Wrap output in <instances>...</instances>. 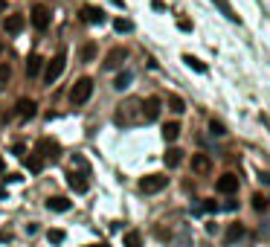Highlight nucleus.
Here are the masks:
<instances>
[{"mask_svg":"<svg viewBox=\"0 0 270 247\" xmlns=\"http://www.w3.org/2000/svg\"><path fill=\"white\" fill-rule=\"evenodd\" d=\"M160 111H163L160 96H148L145 102H142V122H154V119L160 116Z\"/></svg>","mask_w":270,"mask_h":247,"instance_id":"8","label":"nucleus"},{"mask_svg":"<svg viewBox=\"0 0 270 247\" xmlns=\"http://www.w3.org/2000/svg\"><path fill=\"white\" fill-rule=\"evenodd\" d=\"M23 26H26V17L17 15V12H15V15H6V20H3V29H6L9 35H17Z\"/></svg>","mask_w":270,"mask_h":247,"instance_id":"14","label":"nucleus"},{"mask_svg":"<svg viewBox=\"0 0 270 247\" xmlns=\"http://www.w3.org/2000/svg\"><path fill=\"white\" fill-rule=\"evenodd\" d=\"M111 3H117V6H125V0H111Z\"/></svg>","mask_w":270,"mask_h":247,"instance_id":"40","label":"nucleus"},{"mask_svg":"<svg viewBox=\"0 0 270 247\" xmlns=\"http://www.w3.org/2000/svg\"><path fill=\"white\" fill-rule=\"evenodd\" d=\"M183 61H186L189 67H192L195 73H206V64H203L201 58H195V55H183Z\"/></svg>","mask_w":270,"mask_h":247,"instance_id":"26","label":"nucleus"},{"mask_svg":"<svg viewBox=\"0 0 270 247\" xmlns=\"http://www.w3.org/2000/svg\"><path fill=\"white\" fill-rule=\"evenodd\" d=\"M177 29H183V32H189V29H192V23H189V20H177Z\"/></svg>","mask_w":270,"mask_h":247,"instance_id":"36","label":"nucleus"},{"mask_svg":"<svg viewBox=\"0 0 270 247\" xmlns=\"http://www.w3.org/2000/svg\"><path fill=\"white\" fill-rule=\"evenodd\" d=\"M79 58H82V61H93V58H96V44H93V41L82 44V49H79Z\"/></svg>","mask_w":270,"mask_h":247,"instance_id":"22","label":"nucleus"},{"mask_svg":"<svg viewBox=\"0 0 270 247\" xmlns=\"http://www.w3.org/2000/svg\"><path fill=\"white\" fill-rule=\"evenodd\" d=\"M0 198H6V186H0Z\"/></svg>","mask_w":270,"mask_h":247,"instance_id":"41","label":"nucleus"},{"mask_svg":"<svg viewBox=\"0 0 270 247\" xmlns=\"http://www.w3.org/2000/svg\"><path fill=\"white\" fill-rule=\"evenodd\" d=\"M50 17H52V12L47 9V6H35L32 9V26L38 29V32H47V26H50Z\"/></svg>","mask_w":270,"mask_h":247,"instance_id":"9","label":"nucleus"},{"mask_svg":"<svg viewBox=\"0 0 270 247\" xmlns=\"http://www.w3.org/2000/svg\"><path fill=\"white\" fill-rule=\"evenodd\" d=\"M114 122L119 128H134L142 122V99H125L117 105V114H114Z\"/></svg>","mask_w":270,"mask_h":247,"instance_id":"1","label":"nucleus"},{"mask_svg":"<svg viewBox=\"0 0 270 247\" xmlns=\"http://www.w3.org/2000/svg\"><path fill=\"white\" fill-rule=\"evenodd\" d=\"M253 210H256V213H268V210H270V198L262 195V192H256V195H253Z\"/></svg>","mask_w":270,"mask_h":247,"instance_id":"21","label":"nucleus"},{"mask_svg":"<svg viewBox=\"0 0 270 247\" xmlns=\"http://www.w3.org/2000/svg\"><path fill=\"white\" fill-rule=\"evenodd\" d=\"M35 154H38L44 163H55V160L61 157V146H58L55 140H50V137H41V140L35 143Z\"/></svg>","mask_w":270,"mask_h":247,"instance_id":"2","label":"nucleus"},{"mask_svg":"<svg viewBox=\"0 0 270 247\" xmlns=\"http://www.w3.org/2000/svg\"><path fill=\"white\" fill-rule=\"evenodd\" d=\"M64 67H67V49H58L55 52V58L47 61V70H44V84H52L61 73H64Z\"/></svg>","mask_w":270,"mask_h":247,"instance_id":"4","label":"nucleus"},{"mask_svg":"<svg viewBox=\"0 0 270 247\" xmlns=\"http://www.w3.org/2000/svg\"><path fill=\"white\" fill-rule=\"evenodd\" d=\"M151 9H157V12H166V3H163V0H151Z\"/></svg>","mask_w":270,"mask_h":247,"instance_id":"34","label":"nucleus"},{"mask_svg":"<svg viewBox=\"0 0 270 247\" xmlns=\"http://www.w3.org/2000/svg\"><path fill=\"white\" fill-rule=\"evenodd\" d=\"M169 186V178L166 175H145L142 181H139V189L145 192V195H157V192H163Z\"/></svg>","mask_w":270,"mask_h":247,"instance_id":"6","label":"nucleus"},{"mask_svg":"<svg viewBox=\"0 0 270 247\" xmlns=\"http://www.w3.org/2000/svg\"><path fill=\"white\" fill-rule=\"evenodd\" d=\"M215 6L221 9V15L227 17V20H233V23H238V15H236V9H233V3L230 0H212Z\"/></svg>","mask_w":270,"mask_h":247,"instance_id":"18","label":"nucleus"},{"mask_svg":"<svg viewBox=\"0 0 270 247\" xmlns=\"http://www.w3.org/2000/svg\"><path fill=\"white\" fill-rule=\"evenodd\" d=\"M163 163L169 166V169H177V166L183 163V151H180V148H174V146H171L169 151L163 154Z\"/></svg>","mask_w":270,"mask_h":247,"instance_id":"17","label":"nucleus"},{"mask_svg":"<svg viewBox=\"0 0 270 247\" xmlns=\"http://www.w3.org/2000/svg\"><path fill=\"white\" fill-rule=\"evenodd\" d=\"M47 239H50V245H61V242L67 239V233H64V230H58V227H55V230H50V233H47Z\"/></svg>","mask_w":270,"mask_h":247,"instance_id":"29","label":"nucleus"},{"mask_svg":"<svg viewBox=\"0 0 270 247\" xmlns=\"http://www.w3.org/2000/svg\"><path fill=\"white\" fill-rule=\"evenodd\" d=\"M9 79H12V67H9V64H0V87H6V84H9Z\"/></svg>","mask_w":270,"mask_h":247,"instance_id":"31","label":"nucleus"},{"mask_svg":"<svg viewBox=\"0 0 270 247\" xmlns=\"http://www.w3.org/2000/svg\"><path fill=\"white\" fill-rule=\"evenodd\" d=\"M15 114L20 116V119H32V116L38 114V105H35L32 99L23 96V99H17L15 102Z\"/></svg>","mask_w":270,"mask_h":247,"instance_id":"11","label":"nucleus"},{"mask_svg":"<svg viewBox=\"0 0 270 247\" xmlns=\"http://www.w3.org/2000/svg\"><path fill=\"white\" fill-rule=\"evenodd\" d=\"M209 134H212V137H224V134H227V128H224V122H218V119H212V122H209Z\"/></svg>","mask_w":270,"mask_h":247,"instance_id":"30","label":"nucleus"},{"mask_svg":"<svg viewBox=\"0 0 270 247\" xmlns=\"http://www.w3.org/2000/svg\"><path fill=\"white\" fill-rule=\"evenodd\" d=\"M259 178H262L265 183H270V175H268V172H265V175H259Z\"/></svg>","mask_w":270,"mask_h":247,"instance_id":"39","label":"nucleus"},{"mask_svg":"<svg viewBox=\"0 0 270 247\" xmlns=\"http://www.w3.org/2000/svg\"><path fill=\"white\" fill-rule=\"evenodd\" d=\"M0 55H3V41H0Z\"/></svg>","mask_w":270,"mask_h":247,"instance_id":"44","label":"nucleus"},{"mask_svg":"<svg viewBox=\"0 0 270 247\" xmlns=\"http://www.w3.org/2000/svg\"><path fill=\"white\" fill-rule=\"evenodd\" d=\"M114 29H117V32H131L134 23H131L128 17H117V20H114Z\"/></svg>","mask_w":270,"mask_h":247,"instance_id":"28","label":"nucleus"},{"mask_svg":"<svg viewBox=\"0 0 270 247\" xmlns=\"http://www.w3.org/2000/svg\"><path fill=\"white\" fill-rule=\"evenodd\" d=\"M82 20H85V23H93V26H96V23H105V12H102L99 6H90V3H87V6H82Z\"/></svg>","mask_w":270,"mask_h":247,"instance_id":"12","label":"nucleus"},{"mask_svg":"<svg viewBox=\"0 0 270 247\" xmlns=\"http://www.w3.org/2000/svg\"><path fill=\"white\" fill-rule=\"evenodd\" d=\"M90 96H93V79L90 76H82L79 82L70 87V102L73 105H85Z\"/></svg>","mask_w":270,"mask_h":247,"instance_id":"3","label":"nucleus"},{"mask_svg":"<svg viewBox=\"0 0 270 247\" xmlns=\"http://www.w3.org/2000/svg\"><path fill=\"white\" fill-rule=\"evenodd\" d=\"M41 67H44V58H41V55H29V58H26V76L35 79V76L41 73Z\"/></svg>","mask_w":270,"mask_h":247,"instance_id":"19","label":"nucleus"},{"mask_svg":"<svg viewBox=\"0 0 270 247\" xmlns=\"http://www.w3.org/2000/svg\"><path fill=\"white\" fill-rule=\"evenodd\" d=\"M23 166H26V169H29V172H35V175H38V172H41V169H44V160H41V157H38V154H29V157H26V160H23Z\"/></svg>","mask_w":270,"mask_h":247,"instance_id":"23","label":"nucleus"},{"mask_svg":"<svg viewBox=\"0 0 270 247\" xmlns=\"http://www.w3.org/2000/svg\"><path fill=\"white\" fill-rule=\"evenodd\" d=\"M218 210H227V213H233V210H238V201H224V204H218Z\"/></svg>","mask_w":270,"mask_h":247,"instance_id":"33","label":"nucleus"},{"mask_svg":"<svg viewBox=\"0 0 270 247\" xmlns=\"http://www.w3.org/2000/svg\"><path fill=\"white\" fill-rule=\"evenodd\" d=\"M125 58H128V49H125V47L108 49V55H105V70H119Z\"/></svg>","mask_w":270,"mask_h":247,"instance_id":"10","label":"nucleus"},{"mask_svg":"<svg viewBox=\"0 0 270 247\" xmlns=\"http://www.w3.org/2000/svg\"><path fill=\"white\" fill-rule=\"evenodd\" d=\"M244 224H230V227H227V233H224V242H227V245H236V242H241V239H244Z\"/></svg>","mask_w":270,"mask_h":247,"instance_id":"16","label":"nucleus"},{"mask_svg":"<svg viewBox=\"0 0 270 247\" xmlns=\"http://www.w3.org/2000/svg\"><path fill=\"white\" fill-rule=\"evenodd\" d=\"M139 245H142V233L139 230L125 233V247H139Z\"/></svg>","mask_w":270,"mask_h":247,"instance_id":"25","label":"nucleus"},{"mask_svg":"<svg viewBox=\"0 0 270 247\" xmlns=\"http://www.w3.org/2000/svg\"><path fill=\"white\" fill-rule=\"evenodd\" d=\"M38 233V224H26V236H35Z\"/></svg>","mask_w":270,"mask_h":247,"instance_id":"37","label":"nucleus"},{"mask_svg":"<svg viewBox=\"0 0 270 247\" xmlns=\"http://www.w3.org/2000/svg\"><path fill=\"white\" fill-rule=\"evenodd\" d=\"M3 6H6V0H0V9H3Z\"/></svg>","mask_w":270,"mask_h":247,"instance_id":"43","label":"nucleus"},{"mask_svg":"<svg viewBox=\"0 0 270 247\" xmlns=\"http://www.w3.org/2000/svg\"><path fill=\"white\" fill-rule=\"evenodd\" d=\"M87 247H108V245H105V242H102V245H87Z\"/></svg>","mask_w":270,"mask_h":247,"instance_id":"42","label":"nucleus"},{"mask_svg":"<svg viewBox=\"0 0 270 247\" xmlns=\"http://www.w3.org/2000/svg\"><path fill=\"white\" fill-rule=\"evenodd\" d=\"M0 172H3V160H0Z\"/></svg>","mask_w":270,"mask_h":247,"instance_id":"45","label":"nucleus"},{"mask_svg":"<svg viewBox=\"0 0 270 247\" xmlns=\"http://www.w3.org/2000/svg\"><path fill=\"white\" fill-rule=\"evenodd\" d=\"M192 172H195V175H209V172H212L209 154H192Z\"/></svg>","mask_w":270,"mask_h":247,"instance_id":"13","label":"nucleus"},{"mask_svg":"<svg viewBox=\"0 0 270 247\" xmlns=\"http://www.w3.org/2000/svg\"><path fill=\"white\" fill-rule=\"evenodd\" d=\"M177 137H180V122H166V125H163V140H166V143H174Z\"/></svg>","mask_w":270,"mask_h":247,"instance_id":"20","label":"nucleus"},{"mask_svg":"<svg viewBox=\"0 0 270 247\" xmlns=\"http://www.w3.org/2000/svg\"><path fill=\"white\" fill-rule=\"evenodd\" d=\"M87 178H90V172L76 169V166H73V169L67 172V186L76 192V195H85L87 189H90V181H87Z\"/></svg>","mask_w":270,"mask_h":247,"instance_id":"5","label":"nucleus"},{"mask_svg":"<svg viewBox=\"0 0 270 247\" xmlns=\"http://www.w3.org/2000/svg\"><path fill=\"white\" fill-rule=\"evenodd\" d=\"M0 242H12V233H6V230H0Z\"/></svg>","mask_w":270,"mask_h":247,"instance_id":"38","label":"nucleus"},{"mask_svg":"<svg viewBox=\"0 0 270 247\" xmlns=\"http://www.w3.org/2000/svg\"><path fill=\"white\" fill-rule=\"evenodd\" d=\"M47 210H52V213H67L70 201L64 195H50V198H47Z\"/></svg>","mask_w":270,"mask_h":247,"instance_id":"15","label":"nucleus"},{"mask_svg":"<svg viewBox=\"0 0 270 247\" xmlns=\"http://www.w3.org/2000/svg\"><path fill=\"white\" fill-rule=\"evenodd\" d=\"M262 236H265V239H270V218H265V227H262Z\"/></svg>","mask_w":270,"mask_h":247,"instance_id":"35","label":"nucleus"},{"mask_svg":"<svg viewBox=\"0 0 270 247\" xmlns=\"http://www.w3.org/2000/svg\"><path fill=\"white\" fill-rule=\"evenodd\" d=\"M73 166H76V169H85V172H90V166H87V160L82 157V154H76V157H73Z\"/></svg>","mask_w":270,"mask_h":247,"instance_id":"32","label":"nucleus"},{"mask_svg":"<svg viewBox=\"0 0 270 247\" xmlns=\"http://www.w3.org/2000/svg\"><path fill=\"white\" fill-rule=\"evenodd\" d=\"M169 111H174V114H183V111H186L183 99H180V96H174V93H171V96H169Z\"/></svg>","mask_w":270,"mask_h":247,"instance_id":"27","label":"nucleus"},{"mask_svg":"<svg viewBox=\"0 0 270 247\" xmlns=\"http://www.w3.org/2000/svg\"><path fill=\"white\" fill-rule=\"evenodd\" d=\"M131 79H134V73H131V70H125V73H119L117 79H114V87H117V90H125V87L131 84Z\"/></svg>","mask_w":270,"mask_h":247,"instance_id":"24","label":"nucleus"},{"mask_svg":"<svg viewBox=\"0 0 270 247\" xmlns=\"http://www.w3.org/2000/svg\"><path fill=\"white\" fill-rule=\"evenodd\" d=\"M238 175L236 172H224V175H221L218 181H215V189H218L221 195H236L238 192Z\"/></svg>","mask_w":270,"mask_h":247,"instance_id":"7","label":"nucleus"}]
</instances>
